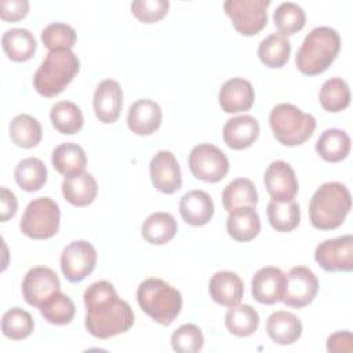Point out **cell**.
Wrapping results in <instances>:
<instances>
[{
	"instance_id": "obj_20",
	"label": "cell",
	"mask_w": 353,
	"mask_h": 353,
	"mask_svg": "<svg viewBox=\"0 0 353 353\" xmlns=\"http://www.w3.org/2000/svg\"><path fill=\"white\" fill-rule=\"evenodd\" d=\"M208 291L214 302L232 307L240 303L244 294V283L234 272H216L208 283Z\"/></svg>"
},
{
	"instance_id": "obj_19",
	"label": "cell",
	"mask_w": 353,
	"mask_h": 353,
	"mask_svg": "<svg viewBox=\"0 0 353 353\" xmlns=\"http://www.w3.org/2000/svg\"><path fill=\"white\" fill-rule=\"evenodd\" d=\"M161 108L153 99L135 101L127 114V125L137 135H150L161 124Z\"/></svg>"
},
{
	"instance_id": "obj_5",
	"label": "cell",
	"mask_w": 353,
	"mask_h": 353,
	"mask_svg": "<svg viewBox=\"0 0 353 353\" xmlns=\"http://www.w3.org/2000/svg\"><path fill=\"white\" fill-rule=\"evenodd\" d=\"M79 69L80 61L72 50L48 51L33 76V87L43 97H55L74 79Z\"/></svg>"
},
{
	"instance_id": "obj_21",
	"label": "cell",
	"mask_w": 353,
	"mask_h": 353,
	"mask_svg": "<svg viewBox=\"0 0 353 353\" xmlns=\"http://www.w3.org/2000/svg\"><path fill=\"white\" fill-rule=\"evenodd\" d=\"M259 135V123L250 114H241L229 119L222 131L225 143L234 150L250 148Z\"/></svg>"
},
{
	"instance_id": "obj_14",
	"label": "cell",
	"mask_w": 353,
	"mask_h": 353,
	"mask_svg": "<svg viewBox=\"0 0 353 353\" xmlns=\"http://www.w3.org/2000/svg\"><path fill=\"white\" fill-rule=\"evenodd\" d=\"M263 182L272 200L290 201L298 194V179L287 161L276 160L270 163L265 171Z\"/></svg>"
},
{
	"instance_id": "obj_42",
	"label": "cell",
	"mask_w": 353,
	"mask_h": 353,
	"mask_svg": "<svg viewBox=\"0 0 353 353\" xmlns=\"http://www.w3.org/2000/svg\"><path fill=\"white\" fill-rule=\"evenodd\" d=\"M203 345V332L194 324H183L171 335V346L178 353H196L201 350Z\"/></svg>"
},
{
	"instance_id": "obj_35",
	"label": "cell",
	"mask_w": 353,
	"mask_h": 353,
	"mask_svg": "<svg viewBox=\"0 0 353 353\" xmlns=\"http://www.w3.org/2000/svg\"><path fill=\"white\" fill-rule=\"evenodd\" d=\"M15 181L25 192H36L47 182L46 164L37 157L22 159L14 171Z\"/></svg>"
},
{
	"instance_id": "obj_23",
	"label": "cell",
	"mask_w": 353,
	"mask_h": 353,
	"mask_svg": "<svg viewBox=\"0 0 353 353\" xmlns=\"http://www.w3.org/2000/svg\"><path fill=\"white\" fill-rule=\"evenodd\" d=\"M226 230L236 241H250L255 239L261 230V219L255 207L244 205L229 212L226 219Z\"/></svg>"
},
{
	"instance_id": "obj_25",
	"label": "cell",
	"mask_w": 353,
	"mask_h": 353,
	"mask_svg": "<svg viewBox=\"0 0 353 353\" xmlns=\"http://www.w3.org/2000/svg\"><path fill=\"white\" fill-rule=\"evenodd\" d=\"M98 193V185L92 174L80 172L65 176L62 182V194L68 203L74 207H85L91 204Z\"/></svg>"
},
{
	"instance_id": "obj_29",
	"label": "cell",
	"mask_w": 353,
	"mask_h": 353,
	"mask_svg": "<svg viewBox=\"0 0 353 353\" xmlns=\"http://www.w3.org/2000/svg\"><path fill=\"white\" fill-rule=\"evenodd\" d=\"M52 167L62 175L70 176L85 170L87 156L81 146L73 142L58 145L51 154Z\"/></svg>"
},
{
	"instance_id": "obj_18",
	"label": "cell",
	"mask_w": 353,
	"mask_h": 353,
	"mask_svg": "<svg viewBox=\"0 0 353 353\" xmlns=\"http://www.w3.org/2000/svg\"><path fill=\"white\" fill-rule=\"evenodd\" d=\"M218 101L225 113L250 110L255 101L254 87L243 77H232L222 84L218 94Z\"/></svg>"
},
{
	"instance_id": "obj_27",
	"label": "cell",
	"mask_w": 353,
	"mask_h": 353,
	"mask_svg": "<svg viewBox=\"0 0 353 353\" xmlns=\"http://www.w3.org/2000/svg\"><path fill=\"white\" fill-rule=\"evenodd\" d=\"M316 152L323 160L338 163L346 159L350 152V137L341 128H328L319 137Z\"/></svg>"
},
{
	"instance_id": "obj_7",
	"label": "cell",
	"mask_w": 353,
	"mask_h": 353,
	"mask_svg": "<svg viewBox=\"0 0 353 353\" xmlns=\"http://www.w3.org/2000/svg\"><path fill=\"white\" fill-rule=\"evenodd\" d=\"M61 211L51 197L32 200L21 218V232L33 240H46L57 234L59 229Z\"/></svg>"
},
{
	"instance_id": "obj_2",
	"label": "cell",
	"mask_w": 353,
	"mask_h": 353,
	"mask_svg": "<svg viewBox=\"0 0 353 353\" xmlns=\"http://www.w3.org/2000/svg\"><path fill=\"white\" fill-rule=\"evenodd\" d=\"M339 50V33L330 26H317L303 39L295 57L296 68L307 76L320 74L331 66Z\"/></svg>"
},
{
	"instance_id": "obj_3",
	"label": "cell",
	"mask_w": 353,
	"mask_h": 353,
	"mask_svg": "<svg viewBox=\"0 0 353 353\" xmlns=\"http://www.w3.org/2000/svg\"><path fill=\"white\" fill-rule=\"evenodd\" d=\"M352 208L349 189L341 182L323 183L309 203L310 223L320 230L339 228Z\"/></svg>"
},
{
	"instance_id": "obj_37",
	"label": "cell",
	"mask_w": 353,
	"mask_h": 353,
	"mask_svg": "<svg viewBox=\"0 0 353 353\" xmlns=\"http://www.w3.org/2000/svg\"><path fill=\"white\" fill-rule=\"evenodd\" d=\"M259 324L258 312L250 305H236L229 307L225 316L228 331L236 336L252 335Z\"/></svg>"
},
{
	"instance_id": "obj_24",
	"label": "cell",
	"mask_w": 353,
	"mask_h": 353,
	"mask_svg": "<svg viewBox=\"0 0 353 353\" xmlns=\"http://www.w3.org/2000/svg\"><path fill=\"white\" fill-rule=\"evenodd\" d=\"M266 331L274 343L291 345L301 338L302 323L294 313L277 310L268 317Z\"/></svg>"
},
{
	"instance_id": "obj_30",
	"label": "cell",
	"mask_w": 353,
	"mask_h": 353,
	"mask_svg": "<svg viewBox=\"0 0 353 353\" xmlns=\"http://www.w3.org/2000/svg\"><path fill=\"white\" fill-rule=\"evenodd\" d=\"M256 203L258 192L252 181L248 178L233 179L222 192V204L228 212L244 205L255 207Z\"/></svg>"
},
{
	"instance_id": "obj_32",
	"label": "cell",
	"mask_w": 353,
	"mask_h": 353,
	"mask_svg": "<svg viewBox=\"0 0 353 353\" xmlns=\"http://www.w3.org/2000/svg\"><path fill=\"white\" fill-rule=\"evenodd\" d=\"M50 119L55 130L65 135H73L83 127L84 117L80 108L70 101H59L51 106Z\"/></svg>"
},
{
	"instance_id": "obj_39",
	"label": "cell",
	"mask_w": 353,
	"mask_h": 353,
	"mask_svg": "<svg viewBox=\"0 0 353 353\" xmlns=\"http://www.w3.org/2000/svg\"><path fill=\"white\" fill-rule=\"evenodd\" d=\"M34 330V320L32 314L21 307L8 309L1 317V331L4 336L12 341L28 338Z\"/></svg>"
},
{
	"instance_id": "obj_1",
	"label": "cell",
	"mask_w": 353,
	"mask_h": 353,
	"mask_svg": "<svg viewBox=\"0 0 353 353\" xmlns=\"http://www.w3.org/2000/svg\"><path fill=\"white\" fill-rule=\"evenodd\" d=\"M85 328L99 339L127 332L134 325V312L128 302L119 298L113 284L99 280L84 292Z\"/></svg>"
},
{
	"instance_id": "obj_36",
	"label": "cell",
	"mask_w": 353,
	"mask_h": 353,
	"mask_svg": "<svg viewBox=\"0 0 353 353\" xmlns=\"http://www.w3.org/2000/svg\"><path fill=\"white\" fill-rule=\"evenodd\" d=\"M319 102L327 112H342L350 103V90L342 77L325 80L319 92Z\"/></svg>"
},
{
	"instance_id": "obj_45",
	"label": "cell",
	"mask_w": 353,
	"mask_h": 353,
	"mask_svg": "<svg viewBox=\"0 0 353 353\" xmlns=\"http://www.w3.org/2000/svg\"><path fill=\"white\" fill-rule=\"evenodd\" d=\"M327 350L330 353H352L353 335L350 331H338L328 336Z\"/></svg>"
},
{
	"instance_id": "obj_41",
	"label": "cell",
	"mask_w": 353,
	"mask_h": 353,
	"mask_svg": "<svg viewBox=\"0 0 353 353\" xmlns=\"http://www.w3.org/2000/svg\"><path fill=\"white\" fill-rule=\"evenodd\" d=\"M76 30L63 22H52L41 32V41L50 51L70 50L76 44Z\"/></svg>"
},
{
	"instance_id": "obj_10",
	"label": "cell",
	"mask_w": 353,
	"mask_h": 353,
	"mask_svg": "<svg viewBox=\"0 0 353 353\" xmlns=\"http://www.w3.org/2000/svg\"><path fill=\"white\" fill-rule=\"evenodd\" d=\"M97 265V250L87 240L68 244L61 254V269L66 280L79 283L92 273Z\"/></svg>"
},
{
	"instance_id": "obj_13",
	"label": "cell",
	"mask_w": 353,
	"mask_h": 353,
	"mask_svg": "<svg viewBox=\"0 0 353 353\" xmlns=\"http://www.w3.org/2000/svg\"><path fill=\"white\" fill-rule=\"evenodd\" d=\"M57 291H61V283L57 273L50 268H32L23 277L22 295L30 306L40 307Z\"/></svg>"
},
{
	"instance_id": "obj_6",
	"label": "cell",
	"mask_w": 353,
	"mask_h": 353,
	"mask_svg": "<svg viewBox=\"0 0 353 353\" xmlns=\"http://www.w3.org/2000/svg\"><path fill=\"white\" fill-rule=\"evenodd\" d=\"M274 138L284 146H298L306 142L316 130V119L292 103H279L269 114Z\"/></svg>"
},
{
	"instance_id": "obj_16",
	"label": "cell",
	"mask_w": 353,
	"mask_h": 353,
	"mask_svg": "<svg viewBox=\"0 0 353 353\" xmlns=\"http://www.w3.org/2000/svg\"><path fill=\"white\" fill-rule=\"evenodd\" d=\"M94 112L103 124L114 123L123 108V90L113 79L102 80L94 92Z\"/></svg>"
},
{
	"instance_id": "obj_22",
	"label": "cell",
	"mask_w": 353,
	"mask_h": 353,
	"mask_svg": "<svg viewBox=\"0 0 353 353\" xmlns=\"http://www.w3.org/2000/svg\"><path fill=\"white\" fill-rule=\"evenodd\" d=\"M214 203L204 190H189L181 197L179 212L183 221L192 226L207 225L214 215Z\"/></svg>"
},
{
	"instance_id": "obj_43",
	"label": "cell",
	"mask_w": 353,
	"mask_h": 353,
	"mask_svg": "<svg viewBox=\"0 0 353 353\" xmlns=\"http://www.w3.org/2000/svg\"><path fill=\"white\" fill-rule=\"evenodd\" d=\"M168 7L167 0H135L131 3L132 14L143 23L160 21L168 12Z\"/></svg>"
},
{
	"instance_id": "obj_4",
	"label": "cell",
	"mask_w": 353,
	"mask_h": 353,
	"mask_svg": "<svg viewBox=\"0 0 353 353\" xmlns=\"http://www.w3.org/2000/svg\"><path fill=\"white\" fill-rule=\"evenodd\" d=\"M137 301L139 307L161 325H170L182 309L181 292L157 277L146 279L138 285Z\"/></svg>"
},
{
	"instance_id": "obj_11",
	"label": "cell",
	"mask_w": 353,
	"mask_h": 353,
	"mask_svg": "<svg viewBox=\"0 0 353 353\" xmlns=\"http://www.w3.org/2000/svg\"><path fill=\"white\" fill-rule=\"evenodd\" d=\"M314 259L325 272H352L353 236L346 234L324 240L316 247Z\"/></svg>"
},
{
	"instance_id": "obj_44",
	"label": "cell",
	"mask_w": 353,
	"mask_h": 353,
	"mask_svg": "<svg viewBox=\"0 0 353 353\" xmlns=\"http://www.w3.org/2000/svg\"><path fill=\"white\" fill-rule=\"evenodd\" d=\"M29 11L28 0H1L0 1V17L4 21L15 22L26 17Z\"/></svg>"
},
{
	"instance_id": "obj_26",
	"label": "cell",
	"mask_w": 353,
	"mask_h": 353,
	"mask_svg": "<svg viewBox=\"0 0 353 353\" xmlns=\"http://www.w3.org/2000/svg\"><path fill=\"white\" fill-rule=\"evenodd\" d=\"M1 46L6 55L14 62H25L36 52V39L25 28H12L3 33Z\"/></svg>"
},
{
	"instance_id": "obj_28",
	"label": "cell",
	"mask_w": 353,
	"mask_h": 353,
	"mask_svg": "<svg viewBox=\"0 0 353 353\" xmlns=\"http://www.w3.org/2000/svg\"><path fill=\"white\" fill-rule=\"evenodd\" d=\"M178 230V223L175 218L168 212H153L149 215L141 228L142 237L154 245H163L171 241Z\"/></svg>"
},
{
	"instance_id": "obj_34",
	"label": "cell",
	"mask_w": 353,
	"mask_h": 353,
	"mask_svg": "<svg viewBox=\"0 0 353 353\" xmlns=\"http://www.w3.org/2000/svg\"><path fill=\"white\" fill-rule=\"evenodd\" d=\"M41 135L40 123L30 114H17L10 123L11 141L19 148H34L41 141Z\"/></svg>"
},
{
	"instance_id": "obj_38",
	"label": "cell",
	"mask_w": 353,
	"mask_h": 353,
	"mask_svg": "<svg viewBox=\"0 0 353 353\" xmlns=\"http://www.w3.org/2000/svg\"><path fill=\"white\" fill-rule=\"evenodd\" d=\"M39 309L44 320L54 325L69 324L76 313L73 301L61 291L52 294Z\"/></svg>"
},
{
	"instance_id": "obj_8",
	"label": "cell",
	"mask_w": 353,
	"mask_h": 353,
	"mask_svg": "<svg viewBox=\"0 0 353 353\" xmlns=\"http://www.w3.org/2000/svg\"><path fill=\"white\" fill-rule=\"evenodd\" d=\"M188 164L196 179L208 183L219 182L229 171V160L226 154L211 143L196 145L189 153Z\"/></svg>"
},
{
	"instance_id": "obj_12",
	"label": "cell",
	"mask_w": 353,
	"mask_h": 353,
	"mask_svg": "<svg viewBox=\"0 0 353 353\" xmlns=\"http://www.w3.org/2000/svg\"><path fill=\"white\" fill-rule=\"evenodd\" d=\"M319 291L316 274L306 266H295L285 274L283 302L290 307H303L313 302Z\"/></svg>"
},
{
	"instance_id": "obj_31",
	"label": "cell",
	"mask_w": 353,
	"mask_h": 353,
	"mask_svg": "<svg viewBox=\"0 0 353 353\" xmlns=\"http://www.w3.org/2000/svg\"><path fill=\"white\" fill-rule=\"evenodd\" d=\"M291 43L281 33H272L258 46V57L268 68H283L290 58Z\"/></svg>"
},
{
	"instance_id": "obj_46",
	"label": "cell",
	"mask_w": 353,
	"mask_h": 353,
	"mask_svg": "<svg viewBox=\"0 0 353 353\" xmlns=\"http://www.w3.org/2000/svg\"><path fill=\"white\" fill-rule=\"evenodd\" d=\"M1 192V199H0V203H1V207H0V219L1 222H6L8 221L10 218H12L17 212V207H18V203H17V197L15 194L7 189V188H1L0 189Z\"/></svg>"
},
{
	"instance_id": "obj_33",
	"label": "cell",
	"mask_w": 353,
	"mask_h": 353,
	"mask_svg": "<svg viewBox=\"0 0 353 353\" xmlns=\"http://www.w3.org/2000/svg\"><path fill=\"white\" fill-rule=\"evenodd\" d=\"M266 214L270 226L277 232H291L299 225L301 221L299 204L295 200H270L266 207Z\"/></svg>"
},
{
	"instance_id": "obj_40",
	"label": "cell",
	"mask_w": 353,
	"mask_h": 353,
	"mask_svg": "<svg viewBox=\"0 0 353 353\" xmlns=\"http://www.w3.org/2000/svg\"><path fill=\"white\" fill-rule=\"evenodd\" d=\"M273 21L279 33L290 36L299 32L306 23V14L301 6L292 1L279 4L273 12Z\"/></svg>"
},
{
	"instance_id": "obj_9",
	"label": "cell",
	"mask_w": 353,
	"mask_h": 353,
	"mask_svg": "<svg viewBox=\"0 0 353 353\" xmlns=\"http://www.w3.org/2000/svg\"><path fill=\"white\" fill-rule=\"evenodd\" d=\"M269 6L270 0H226L223 10L239 33L254 36L266 26Z\"/></svg>"
},
{
	"instance_id": "obj_17",
	"label": "cell",
	"mask_w": 353,
	"mask_h": 353,
	"mask_svg": "<svg viewBox=\"0 0 353 353\" xmlns=\"http://www.w3.org/2000/svg\"><path fill=\"white\" fill-rule=\"evenodd\" d=\"M285 274L281 269L266 266L256 270L251 280V294L254 299L263 305L280 302L284 295Z\"/></svg>"
},
{
	"instance_id": "obj_15",
	"label": "cell",
	"mask_w": 353,
	"mask_h": 353,
	"mask_svg": "<svg viewBox=\"0 0 353 353\" xmlns=\"http://www.w3.org/2000/svg\"><path fill=\"white\" fill-rule=\"evenodd\" d=\"M153 186L165 194L175 193L182 186V174L175 156L168 150H159L149 164Z\"/></svg>"
}]
</instances>
